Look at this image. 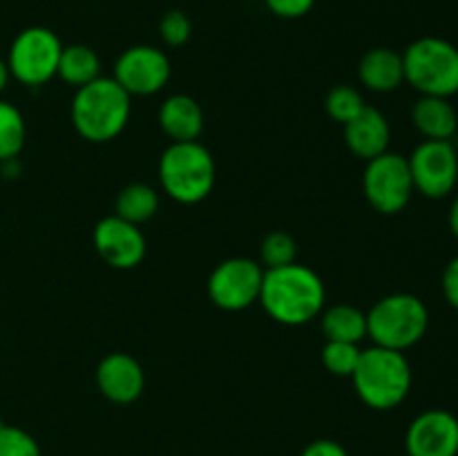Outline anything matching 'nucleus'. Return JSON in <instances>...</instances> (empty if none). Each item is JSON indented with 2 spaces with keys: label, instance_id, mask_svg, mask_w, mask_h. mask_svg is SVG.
<instances>
[{
  "label": "nucleus",
  "instance_id": "obj_1",
  "mask_svg": "<svg viewBox=\"0 0 458 456\" xmlns=\"http://www.w3.org/2000/svg\"><path fill=\"white\" fill-rule=\"evenodd\" d=\"M327 289L322 277L304 264H289L264 271L259 300L268 317L284 326H300L316 320L325 308Z\"/></svg>",
  "mask_w": 458,
  "mask_h": 456
},
{
  "label": "nucleus",
  "instance_id": "obj_2",
  "mask_svg": "<svg viewBox=\"0 0 458 456\" xmlns=\"http://www.w3.org/2000/svg\"><path fill=\"white\" fill-rule=\"evenodd\" d=\"M130 94L110 76H98L76 89L72 101V123L76 132L92 143H106L119 137L130 121Z\"/></svg>",
  "mask_w": 458,
  "mask_h": 456
},
{
  "label": "nucleus",
  "instance_id": "obj_3",
  "mask_svg": "<svg viewBox=\"0 0 458 456\" xmlns=\"http://www.w3.org/2000/svg\"><path fill=\"white\" fill-rule=\"evenodd\" d=\"M352 380L358 398L367 407L376 411H389L410 396L414 374L405 353L374 344L360 351V360L352 374Z\"/></svg>",
  "mask_w": 458,
  "mask_h": 456
},
{
  "label": "nucleus",
  "instance_id": "obj_4",
  "mask_svg": "<svg viewBox=\"0 0 458 456\" xmlns=\"http://www.w3.org/2000/svg\"><path fill=\"white\" fill-rule=\"evenodd\" d=\"M217 168L199 141L170 143L159 159V182L165 195L179 204H199L213 192Z\"/></svg>",
  "mask_w": 458,
  "mask_h": 456
},
{
  "label": "nucleus",
  "instance_id": "obj_5",
  "mask_svg": "<svg viewBox=\"0 0 458 456\" xmlns=\"http://www.w3.org/2000/svg\"><path fill=\"white\" fill-rule=\"evenodd\" d=\"M428 329L429 311L414 293L385 295L367 313V335L394 351L405 353L425 338Z\"/></svg>",
  "mask_w": 458,
  "mask_h": 456
},
{
  "label": "nucleus",
  "instance_id": "obj_6",
  "mask_svg": "<svg viewBox=\"0 0 458 456\" xmlns=\"http://www.w3.org/2000/svg\"><path fill=\"white\" fill-rule=\"evenodd\" d=\"M405 80L420 97L458 94V47L438 36H423L403 52Z\"/></svg>",
  "mask_w": 458,
  "mask_h": 456
},
{
  "label": "nucleus",
  "instance_id": "obj_7",
  "mask_svg": "<svg viewBox=\"0 0 458 456\" xmlns=\"http://www.w3.org/2000/svg\"><path fill=\"white\" fill-rule=\"evenodd\" d=\"M63 43L47 27H27L9 47V74L22 85L38 88L52 80L58 72Z\"/></svg>",
  "mask_w": 458,
  "mask_h": 456
},
{
  "label": "nucleus",
  "instance_id": "obj_8",
  "mask_svg": "<svg viewBox=\"0 0 458 456\" xmlns=\"http://www.w3.org/2000/svg\"><path fill=\"white\" fill-rule=\"evenodd\" d=\"M362 192L371 208L380 215H398L405 210L416 192L407 156L387 150L367 161Z\"/></svg>",
  "mask_w": 458,
  "mask_h": 456
},
{
  "label": "nucleus",
  "instance_id": "obj_9",
  "mask_svg": "<svg viewBox=\"0 0 458 456\" xmlns=\"http://www.w3.org/2000/svg\"><path fill=\"white\" fill-rule=\"evenodd\" d=\"M414 190L428 199H443L458 183V152L452 141H420L410 156Z\"/></svg>",
  "mask_w": 458,
  "mask_h": 456
},
{
  "label": "nucleus",
  "instance_id": "obj_10",
  "mask_svg": "<svg viewBox=\"0 0 458 456\" xmlns=\"http://www.w3.org/2000/svg\"><path fill=\"white\" fill-rule=\"evenodd\" d=\"M264 268L249 258H228L208 277V295L224 311H244L259 300Z\"/></svg>",
  "mask_w": 458,
  "mask_h": 456
},
{
  "label": "nucleus",
  "instance_id": "obj_11",
  "mask_svg": "<svg viewBox=\"0 0 458 456\" xmlns=\"http://www.w3.org/2000/svg\"><path fill=\"white\" fill-rule=\"evenodd\" d=\"M173 67L170 58L152 45H134L128 47L114 63L112 79L130 94V97H150L168 85Z\"/></svg>",
  "mask_w": 458,
  "mask_h": 456
},
{
  "label": "nucleus",
  "instance_id": "obj_12",
  "mask_svg": "<svg viewBox=\"0 0 458 456\" xmlns=\"http://www.w3.org/2000/svg\"><path fill=\"white\" fill-rule=\"evenodd\" d=\"M92 240L98 258L110 264L112 268H119V271H130V268L139 266L146 258L148 246L141 228L137 224L116 217V215L103 217L94 226Z\"/></svg>",
  "mask_w": 458,
  "mask_h": 456
},
{
  "label": "nucleus",
  "instance_id": "obj_13",
  "mask_svg": "<svg viewBox=\"0 0 458 456\" xmlns=\"http://www.w3.org/2000/svg\"><path fill=\"white\" fill-rule=\"evenodd\" d=\"M407 456H458V418L434 407L416 416L405 432Z\"/></svg>",
  "mask_w": 458,
  "mask_h": 456
},
{
  "label": "nucleus",
  "instance_id": "obj_14",
  "mask_svg": "<svg viewBox=\"0 0 458 456\" xmlns=\"http://www.w3.org/2000/svg\"><path fill=\"white\" fill-rule=\"evenodd\" d=\"M97 387L103 396L116 405H130L146 387V374L137 358L114 351L103 358L97 367Z\"/></svg>",
  "mask_w": 458,
  "mask_h": 456
},
{
  "label": "nucleus",
  "instance_id": "obj_15",
  "mask_svg": "<svg viewBox=\"0 0 458 456\" xmlns=\"http://www.w3.org/2000/svg\"><path fill=\"white\" fill-rule=\"evenodd\" d=\"M389 139H392V128L387 116L376 107L365 106L360 114L344 123V143L362 161H371L374 156L387 152Z\"/></svg>",
  "mask_w": 458,
  "mask_h": 456
},
{
  "label": "nucleus",
  "instance_id": "obj_16",
  "mask_svg": "<svg viewBox=\"0 0 458 456\" xmlns=\"http://www.w3.org/2000/svg\"><path fill=\"white\" fill-rule=\"evenodd\" d=\"M159 125L173 143L197 141L204 130V110L188 94H173L161 103Z\"/></svg>",
  "mask_w": 458,
  "mask_h": 456
},
{
  "label": "nucleus",
  "instance_id": "obj_17",
  "mask_svg": "<svg viewBox=\"0 0 458 456\" xmlns=\"http://www.w3.org/2000/svg\"><path fill=\"white\" fill-rule=\"evenodd\" d=\"M358 79L367 89L378 94L394 92L405 83V67L403 54L389 47H374L360 58Z\"/></svg>",
  "mask_w": 458,
  "mask_h": 456
},
{
  "label": "nucleus",
  "instance_id": "obj_18",
  "mask_svg": "<svg viewBox=\"0 0 458 456\" xmlns=\"http://www.w3.org/2000/svg\"><path fill=\"white\" fill-rule=\"evenodd\" d=\"M414 128L429 141H450L458 130V114L450 98L420 97L411 110Z\"/></svg>",
  "mask_w": 458,
  "mask_h": 456
},
{
  "label": "nucleus",
  "instance_id": "obj_19",
  "mask_svg": "<svg viewBox=\"0 0 458 456\" xmlns=\"http://www.w3.org/2000/svg\"><path fill=\"white\" fill-rule=\"evenodd\" d=\"M56 76L79 89L101 76V58L88 45H67L61 52Z\"/></svg>",
  "mask_w": 458,
  "mask_h": 456
},
{
  "label": "nucleus",
  "instance_id": "obj_20",
  "mask_svg": "<svg viewBox=\"0 0 458 456\" xmlns=\"http://www.w3.org/2000/svg\"><path fill=\"white\" fill-rule=\"evenodd\" d=\"M322 334L334 342L358 344L367 338V313L352 304H335L322 313Z\"/></svg>",
  "mask_w": 458,
  "mask_h": 456
},
{
  "label": "nucleus",
  "instance_id": "obj_21",
  "mask_svg": "<svg viewBox=\"0 0 458 456\" xmlns=\"http://www.w3.org/2000/svg\"><path fill=\"white\" fill-rule=\"evenodd\" d=\"M159 210V195L148 183H130L116 195L114 215L130 224L141 226L143 222L152 219Z\"/></svg>",
  "mask_w": 458,
  "mask_h": 456
},
{
  "label": "nucleus",
  "instance_id": "obj_22",
  "mask_svg": "<svg viewBox=\"0 0 458 456\" xmlns=\"http://www.w3.org/2000/svg\"><path fill=\"white\" fill-rule=\"evenodd\" d=\"M27 128L21 110L13 103L0 98V164L9 159H18L25 146Z\"/></svg>",
  "mask_w": 458,
  "mask_h": 456
},
{
  "label": "nucleus",
  "instance_id": "obj_23",
  "mask_svg": "<svg viewBox=\"0 0 458 456\" xmlns=\"http://www.w3.org/2000/svg\"><path fill=\"white\" fill-rule=\"evenodd\" d=\"M298 259V244L293 237L284 231L268 232L259 246V264L262 268H282L289 266Z\"/></svg>",
  "mask_w": 458,
  "mask_h": 456
},
{
  "label": "nucleus",
  "instance_id": "obj_24",
  "mask_svg": "<svg viewBox=\"0 0 458 456\" xmlns=\"http://www.w3.org/2000/svg\"><path fill=\"white\" fill-rule=\"evenodd\" d=\"M365 107V101H362V94L358 92L352 85H335V88L329 89L325 98V110L335 123H349L353 116H358Z\"/></svg>",
  "mask_w": 458,
  "mask_h": 456
},
{
  "label": "nucleus",
  "instance_id": "obj_25",
  "mask_svg": "<svg viewBox=\"0 0 458 456\" xmlns=\"http://www.w3.org/2000/svg\"><path fill=\"white\" fill-rule=\"evenodd\" d=\"M362 349L353 342H334L327 340L325 349H322V365L329 374L338 376V378H352L356 371L358 360H360Z\"/></svg>",
  "mask_w": 458,
  "mask_h": 456
},
{
  "label": "nucleus",
  "instance_id": "obj_26",
  "mask_svg": "<svg viewBox=\"0 0 458 456\" xmlns=\"http://www.w3.org/2000/svg\"><path fill=\"white\" fill-rule=\"evenodd\" d=\"M0 456H43L40 445L30 432L16 425L0 423Z\"/></svg>",
  "mask_w": 458,
  "mask_h": 456
},
{
  "label": "nucleus",
  "instance_id": "obj_27",
  "mask_svg": "<svg viewBox=\"0 0 458 456\" xmlns=\"http://www.w3.org/2000/svg\"><path fill=\"white\" fill-rule=\"evenodd\" d=\"M159 34L161 40L170 47H182L191 40L192 34V22L182 9H170L168 13H164L159 22Z\"/></svg>",
  "mask_w": 458,
  "mask_h": 456
},
{
  "label": "nucleus",
  "instance_id": "obj_28",
  "mask_svg": "<svg viewBox=\"0 0 458 456\" xmlns=\"http://www.w3.org/2000/svg\"><path fill=\"white\" fill-rule=\"evenodd\" d=\"M264 3L277 18L293 21V18L307 16L313 4H316V0H264Z\"/></svg>",
  "mask_w": 458,
  "mask_h": 456
},
{
  "label": "nucleus",
  "instance_id": "obj_29",
  "mask_svg": "<svg viewBox=\"0 0 458 456\" xmlns=\"http://www.w3.org/2000/svg\"><path fill=\"white\" fill-rule=\"evenodd\" d=\"M441 289H443V295H445L447 304L454 307L458 311V255L447 262L445 271H443Z\"/></svg>",
  "mask_w": 458,
  "mask_h": 456
},
{
  "label": "nucleus",
  "instance_id": "obj_30",
  "mask_svg": "<svg viewBox=\"0 0 458 456\" xmlns=\"http://www.w3.org/2000/svg\"><path fill=\"white\" fill-rule=\"evenodd\" d=\"M300 456H349V452L344 450L338 441H331V438H318V441L309 443Z\"/></svg>",
  "mask_w": 458,
  "mask_h": 456
},
{
  "label": "nucleus",
  "instance_id": "obj_31",
  "mask_svg": "<svg viewBox=\"0 0 458 456\" xmlns=\"http://www.w3.org/2000/svg\"><path fill=\"white\" fill-rule=\"evenodd\" d=\"M447 222H450L452 235H454L456 240H458V195L454 197V201H452L450 215H447Z\"/></svg>",
  "mask_w": 458,
  "mask_h": 456
},
{
  "label": "nucleus",
  "instance_id": "obj_32",
  "mask_svg": "<svg viewBox=\"0 0 458 456\" xmlns=\"http://www.w3.org/2000/svg\"><path fill=\"white\" fill-rule=\"evenodd\" d=\"M9 79H12V74H9L7 61H3V58H0V92H3V89L7 88Z\"/></svg>",
  "mask_w": 458,
  "mask_h": 456
}]
</instances>
